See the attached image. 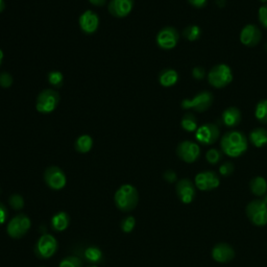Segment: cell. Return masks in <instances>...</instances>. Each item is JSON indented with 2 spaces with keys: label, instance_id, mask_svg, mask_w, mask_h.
Masks as SVG:
<instances>
[{
  "label": "cell",
  "instance_id": "obj_1",
  "mask_svg": "<svg viewBox=\"0 0 267 267\" xmlns=\"http://www.w3.org/2000/svg\"><path fill=\"white\" fill-rule=\"evenodd\" d=\"M221 147L227 156L231 158H238L248 151L249 142L245 134H242L241 132L229 131L222 138Z\"/></svg>",
  "mask_w": 267,
  "mask_h": 267
},
{
  "label": "cell",
  "instance_id": "obj_2",
  "mask_svg": "<svg viewBox=\"0 0 267 267\" xmlns=\"http://www.w3.org/2000/svg\"><path fill=\"white\" fill-rule=\"evenodd\" d=\"M115 205L123 212L133 211L139 203V193L136 187L131 184H125L115 193Z\"/></svg>",
  "mask_w": 267,
  "mask_h": 267
},
{
  "label": "cell",
  "instance_id": "obj_3",
  "mask_svg": "<svg viewBox=\"0 0 267 267\" xmlns=\"http://www.w3.org/2000/svg\"><path fill=\"white\" fill-rule=\"evenodd\" d=\"M59 104V92L55 89H45L37 97L36 110L41 114H51L58 108Z\"/></svg>",
  "mask_w": 267,
  "mask_h": 267
},
{
  "label": "cell",
  "instance_id": "obj_4",
  "mask_svg": "<svg viewBox=\"0 0 267 267\" xmlns=\"http://www.w3.org/2000/svg\"><path fill=\"white\" fill-rule=\"evenodd\" d=\"M208 81L210 85L213 86L214 88L217 89L225 88L233 81L232 70L226 64H218L210 70Z\"/></svg>",
  "mask_w": 267,
  "mask_h": 267
},
{
  "label": "cell",
  "instance_id": "obj_5",
  "mask_svg": "<svg viewBox=\"0 0 267 267\" xmlns=\"http://www.w3.org/2000/svg\"><path fill=\"white\" fill-rule=\"evenodd\" d=\"M214 97L213 94L209 91H202L198 93L192 100H184L182 102V109L193 110L196 112H205L213 104Z\"/></svg>",
  "mask_w": 267,
  "mask_h": 267
},
{
  "label": "cell",
  "instance_id": "obj_6",
  "mask_svg": "<svg viewBox=\"0 0 267 267\" xmlns=\"http://www.w3.org/2000/svg\"><path fill=\"white\" fill-rule=\"evenodd\" d=\"M247 215L253 225L264 227L267 225V205L264 201H252L247 207Z\"/></svg>",
  "mask_w": 267,
  "mask_h": 267
},
{
  "label": "cell",
  "instance_id": "obj_7",
  "mask_svg": "<svg viewBox=\"0 0 267 267\" xmlns=\"http://www.w3.org/2000/svg\"><path fill=\"white\" fill-rule=\"evenodd\" d=\"M32 227L30 217L26 214H19L15 216L8 225L7 232L10 237L20 239L26 236Z\"/></svg>",
  "mask_w": 267,
  "mask_h": 267
},
{
  "label": "cell",
  "instance_id": "obj_8",
  "mask_svg": "<svg viewBox=\"0 0 267 267\" xmlns=\"http://www.w3.org/2000/svg\"><path fill=\"white\" fill-rule=\"evenodd\" d=\"M58 251V240L51 234H43L35 248L36 255L41 259H50Z\"/></svg>",
  "mask_w": 267,
  "mask_h": 267
},
{
  "label": "cell",
  "instance_id": "obj_9",
  "mask_svg": "<svg viewBox=\"0 0 267 267\" xmlns=\"http://www.w3.org/2000/svg\"><path fill=\"white\" fill-rule=\"evenodd\" d=\"M44 181L53 190H61L67 184L65 173L58 166H51L46 169L44 173Z\"/></svg>",
  "mask_w": 267,
  "mask_h": 267
},
{
  "label": "cell",
  "instance_id": "obj_10",
  "mask_svg": "<svg viewBox=\"0 0 267 267\" xmlns=\"http://www.w3.org/2000/svg\"><path fill=\"white\" fill-rule=\"evenodd\" d=\"M180 35L175 28L167 27L162 29L156 38L157 44L160 48L165 51H171L175 48L179 42Z\"/></svg>",
  "mask_w": 267,
  "mask_h": 267
},
{
  "label": "cell",
  "instance_id": "obj_11",
  "mask_svg": "<svg viewBox=\"0 0 267 267\" xmlns=\"http://www.w3.org/2000/svg\"><path fill=\"white\" fill-rule=\"evenodd\" d=\"M177 155L182 161L186 163H193L199 159L201 155V149L199 144L196 142L183 141L178 145Z\"/></svg>",
  "mask_w": 267,
  "mask_h": 267
},
{
  "label": "cell",
  "instance_id": "obj_12",
  "mask_svg": "<svg viewBox=\"0 0 267 267\" xmlns=\"http://www.w3.org/2000/svg\"><path fill=\"white\" fill-rule=\"evenodd\" d=\"M194 183L201 191H211L220 186L221 180L214 172H203L197 175Z\"/></svg>",
  "mask_w": 267,
  "mask_h": 267
},
{
  "label": "cell",
  "instance_id": "obj_13",
  "mask_svg": "<svg viewBox=\"0 0 267 267\" xmlns=\"http://www.w3.org/2000/svg\"><path fill=\"white\" fill-rule=\"evenodd\" d=\"M196 138L203 145L214 144L220 138V130L213 124H205L197 130Z\"/></svg>",
  "mask_w": 267,
  "mask_h": 267
},
{
  "label": "cell",
  "instance_id": "obj_14",
  "mask_svg": "<svg viewBox=\"0 0 267 267\" xmlns=\"http://www.w3.org/2000/svg\"><path fill=\"white\" fill-rule=\"evenodd\" d=\"M79 24L81 30L87 34L92 35L96 33L100 27V17L93 11H85L79 18Z\"/></svg>",
  "mask_w": 267,
  "mask_h": 267
},
{
  "label": "cell",
  "instance_id": "obj_15",
  "mask_svg": "<svg viewBox=\"0 0 267 267\" xmlns=\"http://www.w3.org/2000/svg\"><path fill=\"white\" fill-rule=\"evenodd\" d=\"M134 8V0H111L109 12L116 18H125L129 16Z\"/></svg>",
  "mask_w": 267,
  "mask_h": 267
},
{
  "label": "cell",
  "instance_id": "obj_16",
  "mask_svg": "<svg viewBox=\"0 0 267 267\" xmlns=\"http://www.w3.org/2000/svg\"><path fill=\"white\" fill-rule=\"evenodd\" d=\"M261 38L262 33L260 29L257 26H254V24H248L240 33L241 43L248 47L256 46L261 41Z\"/></svg>",
  "mask_w": 267,
  "mask_h": 267
},
{
  "label": "cell",
  "instance_id": "obj_17",
  "mask_svg": "<svg viewBox=\"0 0 267 267\" xmlns=\"http://www.w3.org/2000/svg\"><path fill=\"white\" fill-rule=\"evenodd\" d=\"M176 190L179 199L184 204H191L196 198V188L189 179L180 180L177 184Z\"/></svg>",
  "mask_w": 267,
  "mask_h": 267
},
{
  "label": "cell",
  "instance_id": "obj_18",
  "mask_svg": "<svg viewBox=\"0 0 267 267\" xmlns=\"http://www.w3.org/2000/svg\"><path fill=\"white\" fill-rule=\"evenodd\" d=\"M235 257L234 249L227 244H218L212 250V258L218 263H228Z\"/></svg>",
  "mask_w": 267,
  "mask_h": 267
},
{
  "label": "cell",
  "instance_id": "obj_19",
  "mask_svg": "<svg viewBox=\"0 0 267 267\" xmlns=\"http://www.w3.org/2000/svg\"><path fill=\"white\" fill-rule=\"evenodd\" d=\"M241 121V112L235 107H230L223 113V123L228 128L237 127Z\"/></svg>",
  "mask_w": 267,
  "mask_h": 267
},
{
  "label": "cell",
  "instance_id": "obj_20",
  "mask_svg": "<svg viewBox=\"0 0 267 267\" xmlns=\"http://www.w3.org/2000/svg\"><path fill=\"white\" fill-rule=\"evenodd\" d=\"M179 81V75L178 72L174 69H165L161 71L159 76V82L161 86L169 88L175 86Z\"/></svg>",
  "mask_w": 267,
  "mask_h": 267
},
{
  "label": "cell",
  "instance_id": "obj_21",
  "mask_svg": "<svg viewBox=\"0 0 267 267\" xmlns=\"http://www.w3.org/2000/svg\"><path fill=\"white\" fill-rule=\"evenodd\" d=\"M251 143L256 148H263L267 144V130L257 128L250 134Z\"/></svg>",
  "mask_w": 267,
  "mask_h": 267
},
{
  "label": "cell",
  "instance_id": "obj_22",
  "mask_svg": "<svg viewBox=\"0 0 267 267\" xmlns=\"http://www.w3.org/2000/svg\"><path fill=\"white\" fill-rule=\"evenodd\" d=\"M70 224V217L66 212H59L56 215H54L52 220V226L53 228L58 232L65 231Z\"/></svg>",
  "mask_w": 267,
  "mask_h": 267
},
{
  "label": "cell",
  "instance_id": "obj_23",
  "mask_svg": "<svg viewBox=\"0 0 267 267\" xmlns=\"http://www.w3.org/2000/svg\"><path fill=\"white\" fill-rule=\"evenodd\" d=\"M250 189L255 196L264 197L267 193V182L262 177H256L251 181Z\"/></svg>",
  "mask_w": 267,
  "mask_h": 267
},
{
  "label": "cell",
  "instance_id": "obj_24",
  "mask_svg": "<svg viewBox=\"0 0 267 267\" xmlns=\"http://www.w3.org/2000/svg\"><path fill=\"white\" fill-rule=\"evenodd\" d=\"M76 150L81 154L89 153L93 148V139L90 135H82L76 141Z\"/></svg>",
  "mask_w": 267,
  "mask_h": 267
},
{
  "label": "cell",
  "instance_id": "obj_25",
  "mask_svg": "<svg viewBox=\"0 0 267 267\" xmlns=\"http://www.w3.org/2000/svg\"><path fill=\"white\" fill-rule=\"evenodd\" d=\"M181 126L185 131L190 132V133L197 132V130L199 129L198 119L192 113H187L184 115V117L182 118V121H181Z\"/></svg>",
  "mask_w": 267,
  "mask_h": 267
},
{
  "label": "cell",
  "instance_id": "obj_26",
  "mask_svg": "<svg viewBox=\"0 0 267 267\" xmlns=\"http://www.w3.org/2000/svg\"><path fill=\"white\" fill-rule=\"evenodd\" d=\"M85 258L92 263H100L104 259V254L100 248L90 247L85 251Z\"/></svg>",
  "mask_w": 267,
  "mask_h": 267
},
{
  "label": "cell",
  "instance_id": "obj_27",
  "mask_svg": "<svg viewBox=\"0 0 267 267\" xmlns=\"http://www.w3.org/2000/svg\"><path fill=\"white\" fill-rule=\"evenodd\" d=\"M255 116L261 124L267 125V100H262L257 104Z\"/></svg>",
  "mask_w": 267,
  "mask_h": 267
},
{
  "label": "cell",
  "instance_id": "obj_28",
  "mask_svg": "<svg viewBox=\"0 0 267 267\" xmlns=\"http://www.w3.org/2000/svg\"><path fill=\"white\" fill-rule=\"evenodd\" d=\"M47 79H48V83L51 84V86H53L54 88H57V89L61 88L64 84V76L61 71H58V70L51 71L47 76Z\"/></svg>",
  "mask_w": 267,
  "mask_h": 267
},
{
  "label": "cell",
  "instance_id": "obj_29",
  "mask_svg": "<svg viewBox=\"0 0 267 267\" xmlns=\"http://www.w3.org/2000/svg\"><path fill=\"white\" fill-rule=\"evenodd\" d=\"M202 35V31L198 26H189L183 31V36L188 41H196Z\"/></svg>",
  "mask_w": 267,
  "mask_h": 267
},
{
  "label": "cell",
  "instance_id": "obj_30",
  "mask_svg": "<svg viewBox=\"0 0 267 267\" xmlns=\"http://www.w3.org/2000/svg\"><path fill=\"white\" fill-rule=\"evenodd\" d=\"M59 267H83V263L78 257H67L60 262Z\"/></svg>",
  "mask_w": 267,
  "mask_h": 267
},
{
  "label": "cell",
  "instance_id": "obj_31",
  "mask_svg": "<svg viewBox=\"0 0 267 267\" xmlns=\"http://www.w3.org/2000/svg\"><path fill=\"white\" fill-rule=\"evenodd\" d=\"M222 158H223L222 152L216 150V149H211V150H209V151L207 152V154H206V159H207V161H208L210 164H212V165L217 164L218 162H220V161L222 160Z\"/></svg>",
  "mask_w": 267,
  "mask_h": 267
},
{
  "label": "cell",
  "instance_id": "obj_32",
  "mask_svg": "<svg viewBox=\"0 0 267 267\" xmlns=\"http://www.w3.org/2000/svg\"><path fill=\"white\" fill-rule=\"evenodd\" d=\"M135 226H136V220L134 216H128L123 222H121V230L127 234L131 233L135 229Z\"/></svg>",
  "mask_w": 267,
  "mask_h": 267
},
{
  "label": "cell",
  "instance_id": "obj_33",
  "mask_svg": "<svg viewBox=\"0 0 267 267\" xmlns=\"http://www.w3.org/2000/svg\"><path fill=\"white\" fill-rule=\"evenodd\" d=\"M10 206L15 210H21L24 207V200L20 194H12L9 199Z\"/></svg>",
  "mask_w": 267,
  "mask_h": 267
},
{
  "label": "cell",
  "instance_id": "obj_34",
  "mask_svg": "<svg viewBox=\"0 0 267 267\" xmlns=\"http://www.w3.org/2000/svg\"><path fill=\"white\" fill-rule=\"evenodd\" d=\"M14 83L13 77L7 71H4L0 74V87H3L5 89H9Z\"/></svg>",
  "mask_w": 267,
  "mask_h": 267
},
{
  "label": "cell",
  "instance_id": "obj_35",
  "mask_svg": "<svg viewBox=\"0 0 267 267\" xmlns=\"http://www.w3.org/2000/svg\"><path fill=\"white\" fill-rule=\"evenodd\" d=\"M234 164L232 162H225L221 167H220V174L224 177H229L234 173Z\"/></svg>",
  "mask_w": 267,
  "mask_h": 267
},
{
  "label": "cell",
  "instance_id": "obj_36",
  "mask_svg": "<svg viewBox=\"0 0 267 267\" xmlns=\"http://www.w3.org/2000/svg\"><path fill=\"white\" fill-rule=\"evenodd\" d=\"M258 17H259V21L262 24V27L267 29V5H263L260 9H259V13H258Z\"/></svg>",
  "mask_w": 267,
  "mask_h": 267
},
{
  "label": "cell",
  "instance_id": "obj_37",
  "mask_svg": "<svg viewBox=\"0 0 267 267\" xmlns=\"http://www.w3.org/2000/svg\"><path fill=\"white\" fill-rule=\"evenodd\" d=\"M192 76L193 78L200 81V80H203L206 76V70L203 68V67H196V68H193L192 70Z\"/></svg>",
  "mask_w": 267,
  "mask_h": 267
},
{
  "label": "cell",
  "instance_id": "obj_38",
  "mask_svg": "<svg viewBox=\"0 0 267 267\" xmlns=\"http://www.w3.org/2000/svg\"><path fill=\"white\" fill-rule=\"evenodd\" d=\"M7 218H8V210L3 203H0V226L6 223Z\"/></svg>",
  "mask_w": 267,
  "mask_h": 267
},
{
  "label": "cell",
  "instance_id": "obj_39",
  "mask_svg": "<svg viewBox=\"0 0 267 267\" xmlns=\"http://www.w3.org/2000/svg\"><path fill=\"white\" fill-rule=\"evenodd\" d=\"M164 179L168 183H175L177 181V174L174 171H167L164 174Z\"/></svg>",
  "mask_w": 267,
  "mask_h": 267
},
{
  "label": "cell",
  "instance_id": "obj_40",
  "mask_svg": "<svg viewBox=\"0 0 267 267\" xmlns=\"http://www.w3.org/2000/svg\"><path fill=\"white\" fill-rule=\"evenodd\" d=\"M189 4L191 6H193L194 8H204L206 5H207V2L208 0H188Z\"/></svg>",
  "mask_w": 267,
  "mask_h": 267
},
{
  "label": "cell",
  "instance_id": "obj_41",
  "mask_svg": "<svg viewBox=\"0 0 267 267\" xmlns=\"http://www.w3.org/2000/svg\"><path fill=\"white\" fill-rule=\"evenodd\" d=\"M107 0H89V3L95 7H103L106 5Z\"/></svg>",
  "mask_w": 267,
  "mask_h": 267
},
{
  "label": "cell",
  "instance_id": "obj_42",
  "mask_svg": "<svg viewBox=\"0 0 267 267\" xmlns=\"http://www.w3.org/2000/svg\"><path fill=\"white\" fill-rule=\"evenodd\" d=\"M6 9V3L5 0H0V13H3Z\"/></svg>",
  "mask_w": 267,
  "mask_h": 267
},
{
  "label": "cell",
  "instance_id": "obj_43",
  "mask_svg": "<svg viewBox=\"0 0 267 267\" xmlns=\"http://www.w3.org/2000/svg\"><path fill=\"white\" fill-rule=\"evenodd\" d=\"M4 59H5V55H4V52H3L2 50H0V67H2V65H3Z\"/></svg>",
  "mask_w": 267,
  "mask_h": 267
},
{
  "label": "cell",
  "instance_id": "obj_44",
  "mask_svg": "<svg viewBox=\"0 0 267 267\" xmlns=\"http://www.w3.org/2000/svg\"><path fill=\"white\" fill-rule=\"evenodd\" d=\"M216 4L223 8L226 5V0H216Z\"/></svg>",
  "mask_w": 267,
  "mask_h": 267
},
{
  "label": "cell",
  "instance_id": "obj_45",
  "mask_svg": "<svg viewBox=\"0 0 267 267\" xmlns=\"http://www.w3.org/2000/svg\"><path fill=\"white\" fill-rule=\"evenodd\" d=\"M264 197H265V198H264V200H263V201H264V203L267 205V194H265Z\"/></svg>",
  "mask_w": 267,
  "mask_h": 267
},
{
  "label": "cell",
  "instance_id": "obj_46",
  "mask_svg": "<svg viewBox=\"0 0 267 267\" xmlns=\"http://www.w3.org/2000/svg\"><path fill=\"white\" fill-rule=\"evenodd\" d=\"M260 2H261V3H266L267 0H260Z\"/></svg>",
  "mask_w": 267,
  "mask_h": 267
},
{
  "label": "cell",
  "instance_id": "obj_47",
  "mask_svg": "<svg viewBox=\"0 0 267 267\" xmlns=\"http://www.w3.org/2000/svg\"><path fill=\"white\" fill-rule=\"evenodd\" d=\"M89 267H97V266H89Z\"/></svg>",
  "mask_w": 267,
  "mask_h": 267
},
{
  "label": "cell",
  "instance_id": "obj_48",
  "mask_svg": "<svg viewBox=\"0 0 267 267\" xmlns=\"http://www.w3.org/2000/svg\"><path fill=\"white\" fill-rule=\"evenodd\" d=\"M266 50H267V44H266Z\"/></svg>",
  "mask_w": 267,
  "mask_h": 267
}]
</instances>
